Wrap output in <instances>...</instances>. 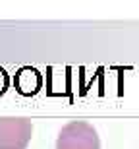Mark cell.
I'll list each match as a JSON object with an SVG mask.
<instances>
[{
	"mask_svg": "<svg viewBox=\"0 0 139 149\" xmlns=\"http://www.w3.org/2000/svg\"><path fill=\"white\" fill-rule=\"evenodd\" d=\"M56 149H100V139L89 122L73 120L58 132Z\"/></svg>",
	"mask_w": 139,
	"mask_h": 149,
	"instance_id": "1",
	"label": "cell"
},
{
	"mask_svg": "<svg viewBox=\"0 0 139 149\" xmlns=\"http://www.w3.org/2000/svg\"><path fill=\"white\" fill-rule=\"evenodd\" d=\"M33 122L27 116H0V149H27Z\"/></svg>",
	"mask_w": 139,
	"mask_h": 149,
	"instance_id": "2",
	"label": "cell"
}]
</instances>
